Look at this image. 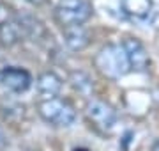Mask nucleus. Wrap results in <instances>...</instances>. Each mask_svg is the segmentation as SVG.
Segmentation results:
<instances>
[{"label":"nucleus","mask_w":159,"mask_h":151,"mask_svg":"<svg viewBox=\"0 0 159 151\" xmlns=\"http://www.w3.org/2000/svg\"><path fill=\"white\" fill-rule=\"evenodd\" d=\"M94 66L106 78L117 80L131 70L129 59L122 45H106L94 57Z\"/></svg>","instance_id":"obj_1"},{"label":"nucleus","mask_w":159,"mask_h":151,"mask_svg":"<svg viewBox=\"0 0 159 151\" xmlns=\"http://www.w3.org/2000/svg\"><path fill=\"white\" fill-rule=\"evenodd\" d=\"M37 112L46 123L53 126H71L76 121V110L67 100L62 98H44L37 103Z\"/></svg>","instance_id":"obj_2"},{"label":"nucleus","mask_w":159,"mask_h":151,"mask_svg":"<svg viewBox=\"0 0 159 151\" xmlns=\"http://www.w3.org/2000/svg\"><path fill=\"white\" fill-rule=\"evenodd\" d=\"M92 16V6L87 0H60L55 7V20L62 27L85 23Z\"/></svg>","instance_id":"obj_3"},{"label":"nucleus","mask_w":159,"mask_h":151,"mask_svg":"<svg viewBox=\"0 0 159 151\" xmlns=\"http://www.w3.org/2000/svg\"><path fill=\"white\" fill-rule=\"evenodd\" d=\"M87 117L89 121L101 132H111L117 124V110L106 101L101 100H92L90 103L87 105Z\"/></svg>","instance_id":"obj_4"},{"label":"nucleus","mask_w":159,"mask_h":151,"mask_svg":"<svg viewBox=\"0 0 159 151\" xmlns=\"http://www.w3.org/2000/svg\"><path fill=\"white\" fill-rule=\"evenodd\" d=\"M0 82L4 87H7L12 93H25L32 84V76L27 70L11 66L0 71Z\"/></svg>","instance_id":"obj_5"},{"label":"nucleus","mask_w":159,"mask_h":151,"mask_svg":"<svg viewBox=\"0 0 159 151\" xmlns=\"http://www.w3.org/2000/svg\"><path fill=\"white\" fill-rule=\"evenodd\" d=\"M122 46H124L125 53H127L131 70L140 71V73H142V71H147L150 61H148L147 50H145V46H143L140 41L134 39V37H127V39H124Z\"/></svg>","instance_id":"obj_6"},{"label":"nucleus","mask_w":159,"mask_h":151,"mask_svg":"<svg viewBox=\"0 0 159 151\" xmlns=\"http://www.w3.org/2000/svg\"><path fill=\"white\" fill-rule=\"evenodd\" d=\"M62 30H64L66 45H67L71 50L80 52V50H83V48L89 46V43H90V34H89V30L83 27V23L62 27Z\"/></svg>","instance_id":"obj_7"},{"label":"nucleus","mask_w":159,"mask_h":151,"mask_svg":"<svg viewBox=\"0 0 159 151\" xmlns=\"http://www.w3.org/2000/svg\"><path fill=\"white\" fill-rule=\"evenodd\" d=\"M25 36V27H23L21 18H12V20H4L0 23V43L6 46H12Z\"/></svg>","instance_id":"obj_8"},{"label":"nucleus","mask_w":159,"mask_h":151,"mask_svg":"<svg viewBox=\"0 0 159 151\" xmlns=\"http://www.w3.org/2000/svg\"><path fill=\"white\" fill-rule=\"evenodd\" d=\"M120 9L131 20L143 22L152 14V0H120Z\"/></svg>","instance_id":"obj_9"},{"label":"nucleus","mask_w":159,"mask_h":151,"mask_svg":"<svg viewBox=\"0 0 159 151\" xmlns=\"http://www.w3.org/2000/svg\"><path fill=\"white\" fill-rule=\"evenodd\" d=\"M37 89H39V93L44 96V98H53V96H57L60 93V89H62V80H60V76L55 75L53 71H46L43 75L37 78Z\"/></svg>","instance_id":"obj_10"},{"label":"nucleus","mask_w":159,"mask_h":151,"mask_svg":"<svg viewBox=\"0 0 159 151\" xmlns=\"http://www.w3.org/2000/svg\"><path fill=\"white\" fill-rule=\"evenodd\" d=\"M71 85H73L78 93H89V91L92 89V82L85 73L74 71L73 75H71Z\"/></svg>","instance_id":"obj_11"},{"label":"nucleus","mask_w":159,"mask_h":151,"mask_svg":"<svg viewBox=\"0 0 159 151\" xmlns=\"http://www.w3.org/2000/svg\"><path fill=\"white\" fill-rule=\"evenodd\" d=\"M7 146V137H6V134L2 132V128H0V151L4 149Z\"/></svg>","instance_id":"obj_12"},{"label":"nucleus","mask_w":159,"mask_h":151,"mask_svg":"<svg viewBox=\"0 0 159 151\" xmlns=\"http://www.w3.org/2000/svg\"><path fill=\"white\" fill-rule=\"evenodd\" d=\"M152 151H159V140L154 144V148H152Z\"/></svg>","instance_id":"obj_13"},{"label":"nucleus","mask_w":159,"mask_h":151,"mask_svg":"<svg viewBox=\"0 0 159 151\" xmlns=\"http://www.w3.org/2000/svg\"><path fill=\"white\" fill-rule=\"evenodd\" d=\"M29 2H32V4H43L44 0H29Z\"/></svg>","instance_id":"obj_14"}]
</instances>
